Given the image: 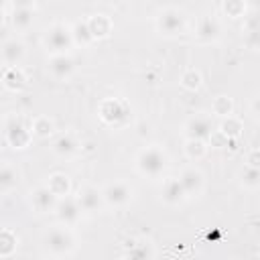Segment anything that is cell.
<instances>
[{
  "mask_svg": "<svg viewBox=\"0 0 260 260\" xmlns=\"http://www.w3.org/2000/svg\"><path fill=\"white\" fill-rule=\"evenodd\" d=\"M167 165H169V156L158 146H146L136 156L138 171L142 175H146V177H152V179L158 177V175H162V171L167 169Z\"/></svg>",
  "mask_w": 260,
  "mask_h": 260,
  "instance_id": "6da1fadb",
  "label": "cell"
},
{
  "mask_svg": "<svg viewBox=\"0 0 260 260\" xmlns=\"http://www.w3.org/2000/svg\"><path fill=\"white\" fill-rule=\"evenodd\" d=\"M45 248L53 256H67L75 248V238L67 225H59L45 234Z\"/></svg>",
  "mask_w": 260,
  "mask_h": 260,
  "instance_id": "7a4b0ae2",
  "label": "cell"
},
{
  "mask_svg": "<svg viewBox=\"0 0 260 260\" xmlns=\"http://www.w3.org/2000/svg\"><path fill=\"white\" fill-rule=\"evenodd\" d=\"M73 45V35L71 28L63 22H55L45 30V47L57 55V53H67V49Z\"/></svg>",
  "mask_w": 260,
  "mask_h": 260,
  "instance_id": "3957f363",
  "label": "cell"
},
{
  "mask_svg": "<svg viewBox=\"0 0 260 260\" xmlns=\"http://www.w3.org/2000/svg\"><path fill=\"white\" fill-rule=\"evenodd\" d=\"M156 28L162 32V35H179L183 28H185V16L179 8H173V6H167L160 10V14L156 16Z\"/></svg>",
  "mask_w": 260,
  "mask_h": 260,
  "instance_id": "277c9868",
  "label": "cell"
},
{
  "mask_svg": "<svg viewBox=\"0 0 260 260\" xmlns=\"http://www.w3.org/2000/svg\"><path fill=\"white\" fill-rule=\"evenodd\" d=\"M4 136L12 148H24V146H28L32 132L18 118H8L6 126H4Z\"/></svg>",
  "mask_w": 260,
  "mask_h": 260,
  "instance_id": "5b68a950",
  "label": "cell"
},
{
  "mask_svg": "<svg viewBox=\"0 0 260 260\" xmlns=\"http://www.w3.org/2000/svg\"><path fill=\"white\" fill-rule=\"evenodd\" d=\"M102 193H104V201L114 207H122L132 199V187L124 181H114V183L106 185Z\"/></svg>",
  "mask_w": 260,
  "mask_h": 260,
  "instance_id": "8992f818",
  "label": "cell"
},
{
  "mask_svg": "<svg viewBox=\"0 0 260 260\" xmlns=\"http://www.w3.org/2000/svg\"><path fill=\"white\" fill-rule=\"evenodd\" d=\"M100 118L106 122V124H120L124 118H126V114H128V108L120 102V100H114V98H110V100H104L102 104H100Z\"/></svg>",
  "mask_w": 260,
  "mask_h": 260,
  "instance_id": "52a82bcc",
  "label": "cell"
},
{
  "mask_svg": "<svg viewBox=\"0 0 260 260\" xmlns=\"http://www.w3.org/2000/svg\"><path fill=\"white\" fill-rule=\"evenodd\" d=\"M47 69H49V73H51L55 79H67V77L73 73L75 63H73V59H71L67 53H57V55H51V57H49Z\"/></svg>",
  "mask_w": 260,
  "mask_h": 260,
  "instance_id": "ba28073f",
  "label": "cell"
},
{
  "mask_svg": "<svg viewBox=\"0 0 260 260\" xmlns=\"http://www.w3.org/2000/svg\"><path fill=\"white\" fill-rule=\"evenodd\" d=\"M30 203L37 211H55L57 203H59V197L47 187V185H39L37 189H32L30 193Z\"/></svg>",
  "mask_w": 260,
  "mask_h": 260,
  "instance_id": "9c48e42d",
  "label": "cell"
},
{
  "mask_svg": "<svg viewBox=\"0 0 260 260\" xmlns=\"http://www.w3.org/2000/svg\"><path fill=\"white\" fill-rule=\"evenodd\" d=\"M79 213H81V207L75 197H63L55 207V215L63 225H73L79 219Z\"/></svg>",
  "mask_w": 260,
  "mask_h": 260,
  "instance_id": "30bf717a",
  "label": "cell"
},
{
  "mask_svg": "<svg viewBox=\"0 0 260 260\" xmlns=\"http://www.w3.org/2000/svg\"><path fill=\"white\" fill-rule=\"evenodd\" d=\"M179 181L187 193V197H197L201 191H203V173L195 167H187L181 171L179 175Z\"/></svg>",
  "mask_w": 260,
  "mask_h": 260,
  "instance_id": "8fae6325",
  "label": "cell"
},
{
  "mask_svg": "<svg viewBox=\"0 0 260 260\" xmlns=\"http://www.w3.org/2000/svg\"><path fill=\"white\" fill-rule=\"evenodd\" d=\"M77 203H79V207H81V211H98L100 207H102V203H104V193L100 191V189H95V187H91V185H85V187H81L79 191H77Z\"/></svg>",
  "mask_w": 260,
  "mask_h": 260,
  "instance_id": "7c38bea8",
  "label": "cell"
},
{
  "mask_svg": "<svg viewBox=\"0 0 260 260\" xmlns=\"http://www.w3.org/2000/svg\"><path fill=\"white\" fill-rule=\"evenodd\" d=\"M185 134L187 138H195V140H209V136L213 134L211 122L205 116H193L187 120L185 124Z\"/></svg>",
  "mask_w": 260,
  "mask_h": 260,
  "instance_id": "4fadbf2b",
  "label": "cell"
},
{
  "mask_svg": "<svg viewBox=\"0 0 260 260\" xmlns=\"http://www.w3.org/2000/svg\"><path fill=\"white\" fill-rule=\"evenodd\" d=\"M10 18H12L14 28H20V30L28 28L32 24V18H35V6L30 2H18L12 6Z\"/></svg>",
  "mask_w": 260,
  "mask_h": 260,
  "instance_id": "5bb4252c",
  "label": "cell"
},
{
  "mask_svg": "<svg viewBox=\"0 0 260 260\" xmlns=\"http://www.w3.org/2000/svg\"><path fill=\"white\" fill-rule=\"evenodd\" d=\"M24 57V45L16 39H6L2 43V61L6 67H18Z\"/></svg>",
  "mask_w": 260,
  "mask_h": 260,
  "instance_id": "9a60e30c",
  "label": "cell"
},
{
  "mask_svg": "<svg viewBox=\"0 0 260 260\" xmlns=\"http://www.w3.org/2000/svg\"><path fill=\"white\" fill-rule=\"evenodd\" d=\"M160 197H162V201L169 203V205H177V203H181V201L187 197V193H185V189H183L179 177H171V179H167V181L162 183Z\"/></svg>",
  "mask_w": 260,
  "mask_h": 260,
  "instance_id": "2e32d148",
  "label": "cell"
},
{
  "mask_svg": "<svg viewBox=\"0 0 260 260\" xmlns=\"http://www.w3.org/2000/svg\"><path fill=\"white\" fill-rule=\"evenodd\" d=\"M221 32V26H219V20L211 14H205L199 18L197 22V37L201 41H215Z\"/></svg>",
  "mask_w": 260,
  "mask_h": 260,
  "instance_id": "e0dca14e",
  "label": "cell"
},
{
  "mask_svg": "<svg viewBox=\"0 0 260 260\" xmlns=\"http://www.w3.org/2000/svg\"><path fill=\"white\" fill-rule=\"evenodd\" d=\"M152 246L146 240H132L126 244V260H152Z\"/></svg>",
  "mask_w": 260,
  "mask_h": 260,
  "instance_id": "ac0fdd59",
  "label": "cell"
},
{
  "mask_svg": "<svg viewBox=\"0 0 260 260\" xmlns=\"http://www.w3.org/2000/svg\"><path fill=\"white\" fill-rule=\"evenodd\" d=\"M2 85L10 91H20L26 85V75L20 67H4L2 71Z\"/></svg>",
  "mask_w": 260,
  "mask_h": 260,
  "instance_id": "d6986e66",
  "label": "cell"
},
{
  "mask_svg": "<svg viewBox=\"0 0 260 260\" xmlns=\"http://www.w3.org/2000/svg\"><path fill=\"white\" fill-rule=\"evenodd\" d=\"M87 24H89V30L93 35V39H106L110 32H112V20L108 14H91L87 18Z\"/></svg>",
  "mask_w": 260,
  "mask_h": 260,
  "instance_id": "ffe728a7",
  "label": "cell"
},
{
  "mask_svg": "<svg viewBox=\"0 0 260 260\" xmlns=\"http://www.w3.org/2000/svg\"><path fill=\"white\" fill-rule=\"evenodd\" d=\"M47 187H49L59 199H63V197H69L71 181H69V177L63 175V173H53V175L49 177V181H47Z\"/></svg>",
  "mask_w": 260,
  "mask_h": 260,
  "instance_id": "44dd1931",
  "label": "cell"
},
{
  "mask_svg": "<svg viewBox=\"0 0 260 260\" xmlns=\"http://www.w3.org/2000/svg\"><path fill=\"white\" fill-rule=\"evenodd\" d=\"M77 148H79V142L75 140L73 134H61L53 142V150L59 156H71L73 152H77Z\"/></svg>",
  "mask_w": 260,
  "mask_h": 260,
  "instance_id": "7402d4cb",
  "label": "cell"
},
{
  "mask_svg": "<svg viewBox=\"0 0 260 260\" xmlns=\"http://www.w3.org/2000/svg\"><path fill=\"white\" fill-rule=\"evenodd\" d=\"M242 130H244V124H242V120L236 118V116H228V118H223L221 124H219V132H221L223 136H228L230 140L240 138V136H242Z\"/></svg>",
  "mask_w": 260,
  "mask_h": 260,
  "instance_id": "603a6c76",
  "label": "cell"
},
{
  "mask_svg": "<svg viewBox=\"0 0 260 260\" xmlns=\"http://www.w3.org/2000/svg\"><path fill=\"white\" fill-rule=\"evenodd\" d=\"M53 130H55V124H53V120H51L49 116H37V118L30 122V132H32L35 136H39V138L51 136Z\"/></svg>",
  "mask_w": 260,
  "mask_h": 260,
  "instance_id": "cb8c5ba5",
  "label": "cell"
},
{
  "mask_svg": "<svg viewBox=\"0 0 260 260\" xmlns=\"http://www.w3.org/2000/svg\"><path fill=\"white\" fill-rule=\"evenodd\" d=\"M16 246H18L16 234H14L12 230L4 228V230L0 232V256H2V258H8V256L16 250Z\"/></svg>",
  "mask_w": 260,
  "mask_h": 260,
  "instance_id": "d4e9b609",
  "label": "cell"
},
{
  "mask_svg": "<svg viewBox=\"0 0 260 260\" xmlns=\"http://www.w3.org/2000/svg\"><path fill=\"white\" fill-rule=\"evenodd\" d=\"M71 35H73V43H77V45H89L93 41V35L89 30L87 20H77L71 26Z\"/></svg>",
  "mask_w": 260,
  "mask_h": 260,
  "instance_id": "484cf974",
  "label": "cell"
},
{
  "mask_svg": "<svg viewBox=\"0 0 260 260\" xmlns=\"http://www.w3.org/2000/svg\"><path fill=\"white\" fill-rule=\"evenodd\" d=\"M12 187H16V169L10 162H4L0 169V191L8 193Z\"/></svg>",
  "mask_w": 260,
  "mask_h": 260,
  "instance_id": "4316f807",
  "label": "cell"
},
{
  "mask_svg": "<svg viewBox=\"0 0 260 260\" xmlns=\"http://www.w3.org/2000/svg\"><path fill=\"white\" fill-rule=\"evenodd\" d=\"M201 81H203L201 71L195 69V67H189V69H185V71L181 73V85H183L185 89H189V91H195V89L201 85Z\"/></svg>",
  "mask_w": 260,
  "mask_h": 260,
  "instance_id": "83f0119b",
  "label": "cell"
},
{
  "mask_svg": "<svg viewBox=\"0 0 260 260\" xmlns=\"http://www.w3.org/2000/svg\"><path fill=\"white\" fill-rule=\"evenodd\" d=\"M211 110H213L215 116H219L223 120V118H228V116L234 114V102L228 95H217L213 100V104H211Z\"/></svg>",
  "mask_w": 260,
  "mask_h": 260,
  "instance_id": "f1b7e54d",
  "label": "cell"
},
{
  "mask_svg": "<svg viewBox=\"0 0 260 260\" xmlns=\"http://www.w3.org/2000/svg\"><path fill=\"white\" fill-rule=\"evenodd\" d=\"M240 181L248 189H258L260 187V169H254V167L244 165V169L240 171Z\"/></svg>",
  "mask_w": 260,
  "mask_h": 260,
  "instance_id": "f546056e",
  "label": "cell"
},
{
  "mask_svg": "<svg viewBox=\"0 0 260 260\" xmlns=\"http://www.w3.org/2000/svg\"><path fill=\"white\" fill-rule=\"evenodd\" d=\"M205 152H207V144H205V140L187 138V142H185V154H187L189 158H193V160L203 158Z\"/></svg>",
  "mask_w": 260,
  "mask_h": 260,
  "instance_id": "4dcf8cb0",
  "label": "cell"
},
{
  "mask_svg": "<svg viewBox=\"0 0 260 260\" xmlns=\"http://www.w3.org/2000/svg\"><path fill=\"white\" fill-rule=\"evenodd\" d=\"M221 8L225 10L228 16L238 18V16H244V12H246V2H242V0H225V2L221 4Z\"/></svg>",
  "mask_w": 260,
  "mask_h": 260,
  "instance_id": "1f68e13d",
  "label": "cell"
},
{
  "mask_svg": "<svg viewBox=\"0 0 260 260\" xmlns=\"http://www.w3.org/2000/svg\"><path fill=\"white\" fill-rule=\"evenodd\" d=\"M246 165H248V167H254V169H260V148L248 150V154H246Z\"/></svg>",
  "mask_w": 260,
  "mask_h": 260,
  "instance_id": "d6a6232c",
  "label": "cell"
},
{
  "mask_svg": "<svg viewBox=\"0 0 260 260\" xmlns=\"http://www.w3.org/2000/svg\"><path fill=\"white\" fill-rule=\"evenodd\" d=\"M252 112H254V116L260 120V98L254 100V104H252Z\"/></svg>",
  "mask_w": 260,
  "mask_h": 260,
  "instance_id": "836d02e7",
  "label": "cell"
},
{
  "mask_svg": "<svg viewBox=\"0 0 260 260\" xmlns=\"http://www.w3.org/2000/svg\"><path fill=\"white\" fill-rule=\"evenodd\" d=\"M124 260H126V258H124Z\"/></svg>",
  "mask_w": 260,
  "mask_h": 260,
  "instance_id": "e575fe53",
  "label": "cell"
}]
</instances>
